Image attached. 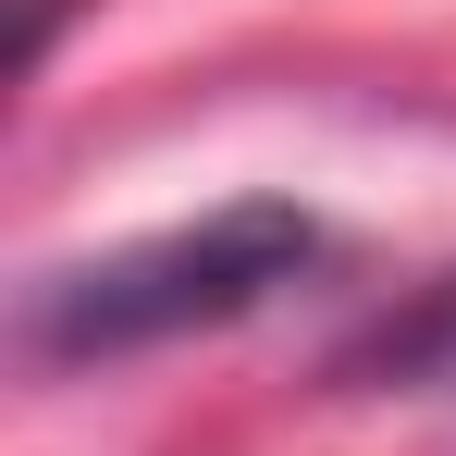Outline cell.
Returning a JSON list of instances; mask_svg holds the SVG:
<instances>
[{"label":"cell","instance_id":"1","mask_svg":"<svg viewBox=\"0 0 456 456\" xmlns=\"http://www.w3.org/2000/svg\"><path fill=\"white\" fill-rule=\"evenodd\" d=\"M321 259V223L297 198H223L173 234H136V247H99L75 272H50L25 297V346L37 358H136V346H173V333H223L247 308H272Z\"/></svg>","mask_w":456,"mask_h":456},{"label":"cell","instance_id":"2","mask_svg":"<svg viewBox=\"0 0 456 456\" xmlns=\"http://www.w3.org/2000/svg\"><path fill=\"white\" fill-rule=\"evenodd\" d=\"M358 370L395 382V395H456V284H432L382 346H358Z\"/></svg>","mask_w":456,"mask_h":456}]
</instances>
